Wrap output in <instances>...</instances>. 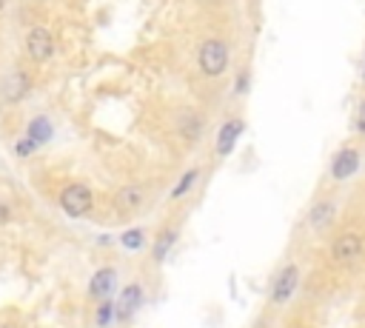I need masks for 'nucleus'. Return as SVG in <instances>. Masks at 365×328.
<instances>
[{
  "label": "nucleus",
  "instance_id": "nucleus-3",
  "mask_svg": "<svg viewBox=\"0 0 365 328\" xmlns=\"http://www.w3.org/2000/svg\"><path fill=\"white\" fill-rule=\"evenodd\" d=\"M26 51H29V57H31L34 63L51 60V54H54V37H51V31L43 29V26L29 29V31H26Z\"/></svg>",
  "mask_w": 365,
  "mask_h": 328
},
{
  "label": "nucleus",
  "instance_id": "nucleus-1",
  "mask_svg": "<svg viewBox=\"0 0 365 328\" xmlns=\"http://www.w3.org/2000/svg\"><path fill=\"white\" fill-rule=\"evenodd\" d=\"M197 63H200L202 74H208V77L222 74L225 66H228V48H225V43H222V40H205V43L200 46Z\"/></svg>",
  "mask_w": 365,
  "mask_h": 328
},
{
  "label": "nucleus",
  "instance_id": "nucleus-23",
  "mask_svg": "<svg viewBox=\"0 0 365 328\" xmlns=\"http://www.w3.org/2000/svg\"><path fill=\"white\" fill-rule=\"evenodd\" d=\"M362 74H365V71H362Z\"/></svg>",
  "mask_w": 365,
  "mask_h": 328
},
{
  "label": "nucleus",
  "instance_id": "nucleus-7",
  "mask_svg": "<svg viewBox=\"0 0 365 328\" xmlns=\"http://www.w3.org/2000/svg\"><path fill=\"white\" fill-rule=\"evenodd\" d=\"M29 88H31L29 74H26V71H11V74L6 77L3 97H6V100H11V103H17L20 97H26V94H29Z\"/></svg>",
  "mask_w": 365,
  "mask_h": 328
},
{
  "label": "nucleus",
  "instance_id": "nucleus-6",
  "mask_svg": "<svg viewBox=\"0 0 365 328\" xmlns=\"http://www.w3.org/2000/svg\"><path fill=\"white\" fill-rule=\"evenodd\" d=\"M114 285H117L114 268H100V271L91 277V282H88V294L97 297V299H106V297L114 291Z\"/></svg>",
  "mask_w": 365,
  "mask_h": 328
},
{
  "label": "nucleus",
  "instance_id": "nucleus-13",
  "mask_svg": "<svg viewBox=\"0 0 365 328\" xmlns=\"http://www.w3.org/2000/svg\"><path fill=\"white\" fill-rule=\"evenodd\" d=\"M51 137V123L46 120V117H34L31 123H29V140H34L37 145L40 143H46Z\"/></svg>",
  "mask_w": 365,
  "mask_h": 328
},
{
  "label": "nucleus",
  "instance_id": "nucleus-15",
  "mask_svg": "<svg viewBox=\"0 0 365 328\" xmlns=\"http://www.w3.org/2000/svg\"><path fill=\"white\" fill-rule=\"evenodd\" d=\"M120 242H123L125 248H131V251H134V248H140V245H143V231H140V228H131V231H125V234L120 237Z\"/></svg>",
  "mask_w": 365,
  "mask_h": 328
},
{
  "label": "nucleus",
  "instance_id": "nucleus-20",
  "mask_svg": "<svg viewBox=\"0 0 365 328\" xmlns=\"http://www.w3.org/2000/svg\"><path fill=\"white\" fill-rule=\"evenodd\" d=\"M356 128H359V134H365V103L359 106V117H356Z\"/></svg>",
  "mask_w": 365,
  "mask_h": 328
},
{
  "label": "nucleus",
  "instance_id": "nucleus-5",
  "mask_svg": "<svg viewBox=\"0 0 365 328\" xmlns=\"http://www.w3.org/2000/svg\"><path fill=\"white\" fill-rule=\"evenodd\" d=\"M140 302H143V288L140 285H125L123 294H120V299H117V305H114L117 319H128L131 314H137Z\"/></svg>",
  "mask_w": 365,
  "mask_h": 328
},
{
  "label": "nucleus",
  "instance_id": "nucleus-16",
  "mask_svg": "<svg viewBox=\"0 0 365 328\" xmlns=\"http://www.w3.org/2000/svg\"><path fill=\"white\" fill-rule=\"evenodd\" d=\"M194 177H197V171H185L182 174V180L174 185V191H171V197H180V194H185L188 188H191V183H194Z\"/></svg>",
  "mask_w": 365,
  "mask_h": 328
},
{
  "label": "nucleus",
  "instance_id": "nucleus-22",
  "mask_svg": "<svg viewBox=\"0 0 365 328\" xmlns=\"http://www.w3.org/2000/svg\"><path fill=\"white\" fill-rule=\"evenodd\" d=\"M3 3H6V0H0V9H3Z\"/></svg>",
  "mask_w": 365,
  "mask_h": 328
},
{
  "label": "nucleus",
  "instance_id": "nucleus-10",
  "mask_svg": "<svg viewBox=\"0 0 365 328\" xmlns=\"http://www.w3.org/2000/svg\"><path fill=\"white\" fill-rule=\"evenodd\" d=\"M240 131H242V123H240V120H228V123H222L220 137H217V151H220V154H228V151L234 148Z\"/></svg>",
  "mask_w": 365,
  "mask_h": 328
},
{
  "label": "nucleus",
  "instance_id": "nucleus-4",
  "mask_svg": "<svg viewBox=\"0 0 365 328\" xmlns=\"http://www.w3.org/2000/svg\"><path fill=\"white\" fill-rule=\"evenodd\" d=\"M297 280H299L297 265H285V268L279 271V277L274 280V291H271L274 302H285V299H288V297L297 291Z\"/></svg>",
  "mask_w": 365,
  "mask_h": 328
},
{
  "label": "nucleus",
  "instance_id": "nucleus-12",
  "mask_svg": "<svg viewBox=\"0 0 365 328\" xmlns=\"http://www.w3.org/2000/svg\"><path fill=\"white\" fill-rule=\"evenodd\" d=\"M308 222H311L314 228H328V225L334 222V205H331V203H319V205H314Z\"/></svg>",
  "mask_w": 365,
  "mask_h": 328
},
{
  "label": "nucleus",
  "instance_id": "nucleus-14",
  "mask_svg": "<svg viewBox=\"0 0 365 328\" xmlns=\"http://www.w3.org/2000/svg\"><path fill=\"white\" fill-rule=\"evenodd\" d=\"M177 240V231H165L160 240H157V248H154V257L157 260H165V254H168V248H171V242Z\"/></svg>",
  "mask_w": 365,
  "mask_h": 328
},
{
  "label": "nucleus",
  "instance_id": "nucleus-2",
  "mask_svg": "<svg viewBox=\"0 0 365 328\" xmlns=\"http://www.w3.org/2000/svg\"><path fill=\"white\" fill-rule=\"evenodd\" d=\"M91 203H94V197L88 191V185H83V183H71L60 191V208L68 217H83L91 208Z\"/></svg>",
  "mask_w": 365,
  "mask_h": 328
},
{
  "label": "nucleus",
  "instance_id": "nucleus-17",
  "mask_svg": "<svg viewBox=\"0 0 365 328\" xmlns=\"http://www.w3.org/2000/svg\"><path fill=\"white\" fill-rule=\"evenodd\" d=\"M34 148H37V143H34V140H29V137H26V140H20V143H17V148H14V151H17V154H20V157H29V154H31V151H34Z\"/></svg>",
  "mask_w": 365,
  "mask_h": 328
},
{
  "label": "nucleus",
  "instance_id": "nucleus-9",
  "mask_svg": "<svg viewBox=\"0 0 365 328\" xmlns=\"http://www.w3.org/2000/svg\"><path fill=\"white\" fill-rule=\"evenodd\" d=\"M362 237L359 234H342L334 240V257L336 260H354L359 251H362Z\"/></svg>",
  "mask_w": 365,
  "mask_h": 328
},
{
  "label": "nucleus",
  "instance_id": "nucleus-21",
  "mask_svg": "<svg viewBox=\"0 0 365 328\" xmlns=\"http://www.w3.org/2000/svg\"><path fill=\"white\" fill-rule=\"evenodd\" d=\"M3 222H9V208H6L3 200H0V225H3Z\"/></svg>",
  "mask_w": 365,
  "mask_h": 328
},
{
  "label": "nucleus",
  "instance_id": "nucleus-8",
  "mask_svg": "<svg viewBox=\"0 0 365 328\" xmlns=\"http://www.w3.org/2000/svg\"><path fill=\"white\" fill-rule=\"evenodd\" d=\"M356 165H359L356 151H354V148H345V151H339V154L334 157V163H331V174H334L336 180H345V177H351V174L356 171Z\"/></svg>",
  "mask_w": 365,
  "mask_h": 328
},
{
  "label": "nucleus",
  "instance_id": "nucleus-11",
  "mask_svg": "<svg viewBox=\"0 0 365 328\" xmlns=\"http://www.w3.org/2000/svg\"><path fill=\"white\" fill-rule=\"evenodd\" d=\"M114 203H117V208L125 211V214H128V211H137V208L143 205V188L125 185V188L117 191V200H114Z\"/></svg>",
  "mask_w": 365,
  "mask_h": 328
},
{
  "label": "nucleus",
  "instance_id": "nucleus-18",
  "mask_svg": "<svg viewBox=\"0 0 365 328\" xmlns=\"http://www.w3.org/2000/svg\"><path fill=\"white\" fill-rule=\"evenodd\" d=\"M182 131H185L188 137H197V131H200V123H197L194 117H185V123H182Z\"/></svg>",
  "mask_w": 365,
  "mask_h": 328
},
{
  "label": "nucleus",
  "instance_id": "nucleus-19",
  "mask_svg": "<svg viewBox=\"0 0 365 328\" xmlns=\"http://www.w3.org/2000/svg\"><path fill=\"white\" fill-rule=\"evenodd\" d=\"M108 319H111V305H108V302H103V305H100V311H97V322H100V325H106Z\"/></svg>",
  "mask_w": 365,
  "mask_h": 328
}]
</instances>
